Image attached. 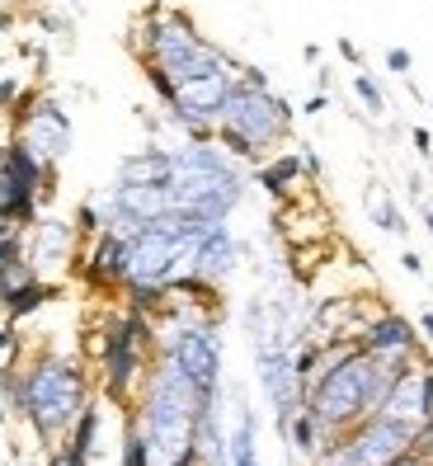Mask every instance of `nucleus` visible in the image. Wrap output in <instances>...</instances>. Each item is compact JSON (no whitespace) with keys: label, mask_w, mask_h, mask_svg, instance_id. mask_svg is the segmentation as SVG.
<instances>
[{"label":"nucleus","mask_w":433,"mask_h":466,"mask_svg":"<svg viewBox=\"0 0 433 466\" xmlns=\"http://www.w3.org/2000/svg\"><path fill=\"white\" fill-rule=\"evenodd\" d=\"M10 410H20L29 429L38 434V443H61L71 434V424L80 420V410L90 405V377L76 358L61 354H43L33 358L29 372H10L0 387Z\"/></svg>","instance_id":"nucleus-1"},{"label":"nucleus","mask_w":433,"mask_h":466,"mask_svg":"<svg viewBox=\"0 0 433 466\" xmlns=\"http://www.w3.org/2000/svg\"><path fill=\"white\" fill-rule=\"evenodd\" d=\"M396 368H405V363H387V358H377V354L354 344L348 354H339L311 381L306 410L315 414V424L335 438V434H344V429H354L358 420H368V414L381 410V396H387Z\"/></svg>","instance_id":"nucleus-2"},{"label":"nucleus","mask_w":433,"mask_h":466,"mask_svg":"<svg viewBox=\"0 0 433 466\" xmlns=\"http://www.w3.org/2000/svg\"><path fill=\"white\" fill-rule=\"evenodd\" d=\"M137 57L146 76H160L170 86H184L193 76L226 71L236 66L226 57V47H216L212 38L198 33V24L184 10H146V24L137 29Z\"/></svg>","instance_id":"nucleus-3"},{"label":"nucleus","mask_w":433,"mask_h":466,"mask_svg":"<svg viewBox=\"0 0 433 466\" xmlns=\"http://www.w3.org/2000/svg\"><path fill=\"white\" fill-rule=\"evenodd\" d=\"M170 156H175V175H170L175 212L226 222L241 208L245 175L236 170V156H226L216 142H193V137L170 146Z\"/></svg>","instance_id":"nucleus-4"},{"label":"nucleus","mask_w":433,"mask_h":466,"mask_svg":"<svg viewBox=\"0 0 433 466\" xmlns=\"http://www.w3.org/2000/svg\"><path fill=\"white\" fill-rule=\"evenodd\" d=\"M292 123H297V109L274 86H249V80L236 76L222 119H216V146L236 160L259 165L278 142L292 137Z\"/></svg>","instance_id":"nucleus-5"},{"label":"nucleus","mask_w":433,"mask_h":466,"mask_svg":"<svg viewBox=\"0 0 433 466\" xmlns=\"http://www.w3.org/2000/svg\"><path fill=\"white\" fill-rule=\"evenodd\" d=\"M104 363H99V377H104V396L113 405H127L132 391L146 381V368H151L156 354V321L142 311H123L104 325Z\"/></svg>","instance_id":"nucleus-6"},{"label":"nucleus","mask_w":433,"mask_h":466,"mask_svg":"<svg viewBox=\"0 0 433 466\" xmlns=\"http://www.w3.org/2000/svg\"><path fill=\"white\" fill-rule=\"evenodd\" d=\"M80 255V231L76 222H61V217H38L33 226H24V259L29 269L47 278L53 269H71Z\"/></svg>","instance_id":"nucleus-7"},{"label":"nucleus","mask_w":433,"mask_h":466,"mask_svg":"<svg viewBox=\"0 0 433 466\" xmlns=\"http://www.w3.org/2000/svg\"><path fill=\"white\" fill-rule=\"evenodd\" d=\"M377 414L420 429L429 414H433V368H424L420 358L405 363V368H396V377H391L387 396H381V410Z\"/></svg>","instance_id":"nucleus-8"},{"label":"nucleus","mask_w":433,"mask_h":466,"mask_svg":"<svg viewBox=\"0 0 433 466\" xmlns=\"http://www.w3.org/2000/svg\"><path fill=\"white\" fill-rule=\"evenodd\" d=\"M20 142L29 146L38 160L47 165H61L66 156H71V142H76V132H71V119H66V109L57 104V99H38V109L24 119L20 127Z\"/></svg>","instance_id":"nucleus-9"},{"label":"nucleus","mask_w":433,"mask_h":466,"mask_svg":"<svg viewBox=\"0 0 433 466\" xmlns=\"http://www.w3.org/2000/svg\"><path fill=\"white\" fill-rule=\"evenodd\" d=\"M358 348H368V354L387 358V363H414L424 354V335H420V325L405 321L401 311H381L358 330Z\"/></svg>","instance_id":"nucleus-10"},{"label":"nucleus","mask_w":433,"mask_h":466,"mask_svg":"<svg viewBox=\"0 0 433 466\" xmlns=\"http://www.w3.org/2000/svg\"><path fill=\"white\" fill-rule=\"evenodd\" d=\"M236 259H241V241L231 236L226 222H208L189 245V274L208 278L212 288H222V282L236 274Z\"/></svg>","instance_id":"nucleus-11"},{"label":"nucleus","mask_w":433,"mask_h":466,"mask_svg":"<svg viewBox=\"0 0 433 466\" xmlns=\"http://www.w3.org/2000/svg\"><path fill=\"white\" fill-rule=\"evenodd\" d=\"M175 175V156L170 146H142V151H132L118 160V184H170Z\"/></svg>","instance_id":"nucleus-12"},{"label":"nucleus","mask_w":433,"mask_h":466,"mask_svg":"<svg viewBox=\"0 0 433 466\" xmlns=\"http://www.w3.org/2000/svg\"><path fill=\"white\" fill-rule=\"evenodd\" d=\"M302 179H306L302 151H282L274 160H259V170H255V184L269 193V198H278V203L292 193V184H302Z\"/></svg>","instance_id":"nucleus-13"},{"label":"nucleus","mask_w":433,"mask_h":466,"mask_svg":"<svg viewBox=\"0 0 433 466\" xmlns=\"http://www.w3.org/2000/svg\"><path fill=\"white\" fill-rule=\"evenodd\" d=\"M53 297H57V288H53V282L33 274V278H24V282H20V288H10V292H5V302H0V307H5V315H10V321H24V315H33L38 307H47Z\"/></svg>","instance_id":"nucleus-14"},{"label":"nucleus","mask_w":433,"mask_h":466,"mask_svg":"<svg viewBox=\"0 0 433 466\" xmlns=\"http://www.w3.org/2000/svg\"><path fill=\"white\" fill-rule=\"evenodd\" d=\"M368 217H372V226L377 231H387V236H405L410 231V222H405V212L396 208V198L381 189V184H372L368 189Z\"/></svg>","instance_id":"nucleus-15"},{"label":"nucleus","mask_w":433,"mask_h":466,"mask_svg":"<svg viewBox=\"0 0 433 466\" xmlns=\"http://www.w3.org/2000/svg\"><path fill=\"white\" fill-rule=\"evenodd\" d=\"M282 434H288V443L297 447V453H302V457H315V453H321V447H325V429L321 424H315V414L302 405V410H297L292 414V420H288V429H282Z\"/></svg>","instance_id":"nucleus-16"},{"label":"nucleus","mask_w":433,"mask_h":466,"mask_svg":"<svg viewBox=\"0 0 433 466\" xmlns=\"http://www.w3.org/2000/svg\"><path fill=\"white\" fill-rule=\"evenodd\" d=\"M354 94L363 99V109H368L372 119H381V113H387V94H381L377 76H368V71H363V66L354 71Z\"/></svg>","instance_id":"nucleus-17"},{"label":"nucleus","mask_w":433,"mask_h":466,"mask_svg":"<svg viewBox=\"0 0 433 466\" xmlns=\"http://www.w3.org/2000/svg\"><path fill=\"white\" fill-rule=\"evenodd\" d=\"M47 466H90V453L86 447H76L71 438H61L47 447Z\"/></svg>","instance_id":"nucleus-18"},{"label":"nucleus","mask_w":433,"mask_h":466,"mask_svg":"<svg viewBox=\"0 0 433 466\" xmlns=\"http://www.w3.org/2000/svg\"><path fill=\"white\" fill-rule=\"evenodd\" d=\"M123 466H151L146 457V443H142V429L127 420V434H123Z\"/></svg>","instance_id":"nucleus-19"},{"label":"nucleus","mask_w":433,"mask_h":466,"mask_svg":"<svg viewBox=\"0 0 433 466\" xmlns=\"http://www.w3.org/2000/svg\"><path fill=\"white\" fill-rule=\"evenodd\" d=\"M410 453L420 457V462H429V466H433V414H429V420H424L420 429H414V447H410Z\"/></svg>","instance_id":"nucleus-20"},{"label":"nucleus","mask_w":433,"mask_h":466,"mask_svg":"<svg viewBox=\"0 0 433 466\" xmlns=\"http://www.w3.org/2000/svg\"><path fill=\"white\" fill-rule=\"evenodd\" d=\"M387 71L401 76V80L414 71V53H410V47H387Z\"/></svg>","instance_id":"nucleus-21"},{"label":"nucleus","mask_w":433,"mask_h":466,"mask_svg":"<svg viewBox=\"0 0 433 466\" xmlns=\"http://www.w3.org/2000/svg\"><path fill=\"white\" fill-rule=\"evenodd\" d=\"M24 94V86H20V76H0V109H14V99Z\"/></svg>","instance_id":"nucleus-22"},{"label":"nucleus","mask_w":433,"mask_h":466,"mask_svg":"<svg viewBox=\"0 0 433 466\" xmlns=\"http://www.w3.org/2000/svg\"><path fill=\"white\" fill-rule=\"evenodd\" d=\"M335 47H339V57H344V61H348V66H354V71H358V66H363V47H358L354 38H339Z\"/></svg>","instance_id":"nucleus-23"},{"label":"nucleus","mask_w":433,"mask_h":466,"mask_svg":"<svg viewBox=\"0 0 433 466\" xmlns=\"http://www.w3.org/2000/svg\"><path fill=\"white\" fill-rule=\"evenodd\" d=\"M325 109H330V94H325V90H315V94L306 99V104H302V113H306V119H321Z\"/></svg>","instance_id":"nucleus-24"},{"label":"nucleus","mask_w":433,"mask_h":466,"mask_svg":"<svg viewBox=\"0 0 433 466\" xmlns=\"http://www.w3.org/2000/svg\"><path fill=\"white\" fill-rule=\"evenodd\" d=\"M410 142H414V151H420L424 160H433V137H429V127H414Z\"/></svg>","instance_id":"nucleus-25"},{"label":"nucleus","mask_w":433,"mask_h":466,"mask_svg":"<svg viewBox=\"0 0 433 466\" xmlns=\"http://www.w3.org/2000/svg\"><path fill=\"white\" fill-rule=\"evenodd\" d=\"M302 165H306V179H321V170H325V165H321V156H315L311 146H302Z\"/></svg>","instance_id":"nucleus-26"},{"label":"nucleus","mask_w":433,"mask_h":466,"mask_svg":"<svg viewBox=\"0 0 433 466\" xmlns=\"http://www.w3.org/2000/svg\"><path fill=\"white\" fill-rule=\"evenodd\" d=\"M401 269H405V274H414V278H424V259L414 255V249H405V255H401Z\"/></svg>","instance_id":"nucleus-27"},{"label":"nucleus","mask_w":433,"mask_h":466,"mask_svg":"<svg viewBox=\"0 0 433 466\" xmlns=\"http://www.w3.org/2000/svg\"><path fill=\"white\" fill-rule=\"evenodd\" d=\"M14 231H24V226H20V222H14V217H10V212H5V208H0V241H5V236H14Z\"/></svg>","instance_id":"nucleus-28"},{"label":"nucleus","mask_w":433,"mask_h":466,"mask_svg":"<svg viewBox=\"0 0 433 466\" xmlns=\"http://www.w3.org/2000/svg\"><path fill=\"white\" fill-rule=\"evenodd\" d=\"M420 335L433 344V311H424V315H420Z\"/></svg>","instance_id":"nucleus-29"},{"label":"nucleus","mask_w":433,"mask_h":466,"mask_svg":"<svg viewBox=\"0 0 433 466\" xmlns=\"http://www.w3.org/2000/svg\"><path fill=\"white\" fill-rule=\"evenodd\" d=\"M10 29H14V14H10V10H0V38H5Z\"/></svg>","instance_id":"nucleus-30"},{"label":"nucleus","mask_w":433,"mask_h":466,"mask_svg":"<svg viewBox=\"0 0 433 466\" xmlns=\"http://www.w3.org/2000/svg\"><path fill=\"white\" fill-rule=\"evenodd\" d=\"M391 466H429V462H420V457H414V453H405L401 462H391Z\"/></svg>","instance_id":"nucleus-31"},{"label":"nucleus","mask_w":433,"mask_h":466,"mask_svg":"<svg viewBox=\"0 0 433 466\" xmlns=\"http://www.w3.org/2000/svg\"><path fill=\"white\" fill-rule=\"evenodd\" d=\"M424 226H429V236H433V203H424Z\"/></svg>","instance_id":"nucleus-32"},{"label":"nucleus","mask_w":433,"mask_h":466,"mask_svg":"<svg viewBox=\"0 0 433 466\" xmlns=\"http://www.w3.org/2000/svg\"><path fill=\"white\" fill-rule=\"evenodd\" d=\"M10 420V405H5V396H0V424H5Z\"/></svg>","instance_id":"nucleus-33"},{"label":"nucleus","mask_w":433,"mask_h":466,"mask_svg":"<svg viewBox=\"0 0 433 466\" xmlns=\"http://www.w3.org/2000/svg\"><path fill=\"white\" fill-rule=\"evenodd\" d=\"M429 113H433V94H429Z\"/></svg>","instance_id":"nucleus-34"},{"label":"nucleus","mask_w":433,"mask_h":466,"mask_svg":"<svg viewBox=\"0 0 433 466\" xmlns=\"http://www.w3.org/2000/svg\"><path fill=\"white\" fill-rule=\"evenodd\" d=\"M66 5H80V0H66Z\"/></svg>","instance_id":"nucleus-35"}]
</instances>
